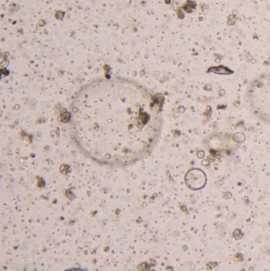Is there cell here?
I'll use <instances>...</instances> for the list:
<instances>
[{"mask_svg": "<svg viewBox=\"0 0 270 271\" xmlns=\"http://www.w3.org/2000/svg\"><path fill=\"white\" fill-rule=\"evenodd\" d=\"M65 271H87L86 270H82V269H70V270H67Z\"/></svg>", "mask_w": 270, "mask_h": 271, "instance_id": "cell-6", "label": "cell"}, {"mask_svg": "<svg viewBox=\"0 0 270 271\" xmlns=\"http://www.w3.org/2000/svg\"><path fill=\"white\" fill-rule=\"evenodd\" d=\"M185 182L187 183L189 187L192 190H198L204 187L206 183V177L203 171L198 169H194L187 174L185 177Z\"/></svg>", "mask_w": 270, "mask_h": 271, "instance_id": "cell-3", "label": "cell"}, {"mask_svg": "<svg viewBox=\"0 0 270 271\" xmlns=\"http://www.w3.org/2000/svg\"><path fill=\"white\" fill-rule=\"evenodd\" d=\"M184 9H185V11H187L188 13H191L192 10L194 9L195 7H196V4H195L194 2H192V1H188L185 5H184Z\"/></svg>", "mask_w": 270, "mask_h": 271, "instance_id": "cell-4", "label": "cell"}, {"mask_svg": "<svg viewBox=\"0 0 270 271\" xmlns=\"http://www.w3.org/2000/svg\"><path fill=\"white\" fill-rule=\"evenodd\" d=\"M70 128L76 146L87 158L104 166H129L157 144L162 128L161 105L137 82L98 78L74 97Z\"/></svg>", "mask_w": 270, "mask_h": 271, "instance_id": "cell-1", "label": "cell"}, {"mask_svg": "<svg viewBox=\"0 0 270 271\" xmlns=\"http://www.w3.org/2000/svg\"><path fill=\"white\" fill-rule=\"evenodd\" d=\"M64 14H65V13H64V12L58 11V12H56V14L55 17H56V18L57 19H59V20H61V19H63V18H64Z\"/></svg>", "mask_w": 270, "mask_h": 271, "instance_id": "cell-5", "label": "cell"}, {"mask_svg": "<svg viewBox=\"0 0 270 271\" xmlns=\"http://www.w3.org/2000/svg\"><path fill=\"white\" fill-rule=\"evenodd\" d=\"M247 98L253 115L270 125V73L261 74L249 83Z\"/></svg>", "mask_w": 270, "mask_h": 271, "instance_id": "cell-2", "label": "cell"}]
</instances>
